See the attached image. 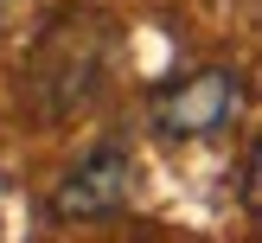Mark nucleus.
<instances>
[{"instance_id":"obj_3","label":"nucleus","mask_w":262,"mask_h":243,"mask_svg":"<svg viewBox=\"0 0 262 243\" xmlns=\"http://www.w3.org/2000/svg\"><path fill=\"white\" fill-rule=\"evenodd\" d=\"M128 205H135V153L122 141H96L51 186V217L58 224H102V217H122Z\"/></svg>"},{"instance_id":"obj_2","label":"nucleus","mask_w":262,"mask_h":243,"mask_svg":"<svg viewBox=\"0 0 262 243\" xmlns=\"http://www.w3.org/2000/svg\"><path fill=\"white\" fill-rule=\"evenodd\" d=\"M243 90L250 83H243L237 64H199V71L173 77V83L147 102V128L160 141H173V147L211 141V135H224V128L243 115Z\"/></svg>"},{"instance_id":"obj_1","label":"nucleus","mask_w":262,"mask_h":243,"mask_svg":"<svg viewBox=\"0 0 262 243\" xmlns=\"http://www.w3.org/2000/svg\"><path fill=\"white\" fill-rule=\"evenodd\" d=\"M109 45H115V32L102 13H58L26 58V77H19L26 109L38 122H64V115L90 109V96L109 77Z\"/></svg>"}]
</instances>
